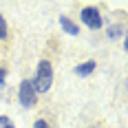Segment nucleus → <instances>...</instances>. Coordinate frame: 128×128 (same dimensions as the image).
Here are the masks:
<instances>
[{"mask_svg": "<svg viewBox=\"0 0 128 128\" xmlns=\"http://www.w3.org/2000/svg\"><path fill=\"white\" fill-rule=\"evenodd\" d=\"M104 29H106V38L110 40V42L124 40V38L128 36V31H126V22H110V24H106Z\"/></svg>", "mask_w": 128, "mask_h": 128, "instance_id": "5", "label": "nucleus"}, {"mask_svg": "<svg viewBox=\"0 0 128 128\" xmlns=\"http://www.w3.org/2000/svg\"><path fill=\"white\" fill-rule=\"evenodd\" d=\"M29 80H31V84H33V88H36L38 95H46V93H51L53 80H55L53 62H51V60H46V58L38 60V64H36V73H33V77H29Z\"/></svg>", "mask_w": 128, "mask_h": 128, "instance_id": "1", "label": "nucleus"}, {"mask_svg": "<svg viewBox=\"0 0 128 128\" xmlns=\"http://www.w3.org/2000/svg\"><path fill=\"white\" fill-rule=\"evenodd\" d=\"M86 128H106V126H102V124H90V126H86Z\"/></svg>", "mask_w": 128, "mask_h": 128, "instance_id": "12", "label": "nucleus"}, {"mask_svg": "<svg viewBox=\"0 0 128 128\" xmlns=\"http://www.w3.org/2000/svg\"><path fill=\"white\" fill-rule=\"evenodd\" d=\"M7 77H9V71H7V66H0V90L7 86Z\"/></svg>", "mask_w": 128, "mask_h": 128, "instance_id": "10", "label": "nucleus"}, {"mask_svg": "<svg viewBox=\"0 0 128 128\" xmlns=\"http://www.w3.org/2000/svg\"><path fill=\"white\" fill-rule=\"evenodd\" d=\"M31 128H53V126H51V122H49L46 117H38V119L31 124Z\"/></svg>", "mask_w": 128, "mask_h": 128, "instance_id": "8", "label": "nucleus"}, {"mask_svg": "<svg viewBox=\"0 0 128 128\" xmlns=\"http://www.w3.org/2000/svg\"><path fill=\"white\" fill-rule=\"evenodd\" d=\"M122 44H124V51H128V36H126L124 40H122Z\"/></svg>", "mask_w": 128, "mask_h": 128, "instance_id": "11", "label": "nucleus"}, {"mask_svg": "<svg viewBox=\"0 0 128 128\" xmlns=\"http://www.w3.org/2000/svg\"><path fill=\"white\" fill-rule=\"evenodd\" d=\"M77 18H80L77 24L86 26L88 31H102L104 26H106V18H104L102 9L95 7V4H86V7H82ZM82 26H80V29H82Z\"/></svg>", "mask_w": 128, "mask_h": 128, "instance_id": "2", "label": "nucleus"}, {"mask_svg": "<svg viewBox=\"0 0 128 128\" xmlns=\"http://www.w3.org/2000/svg\"><path fill=\"white\" fill-rule=\"evenodd\" d=\"M7 40H9V22L0 13V42H7Z\"/></svg>", "mask_w": 128, "mask_h": 128, "instance_id": "7", "label": "nucleus"}, {"mask_svg": "<svg viewBox=\"0 0 128 128\" xmlns=\"http://www.w3.org/2000/svg\"><path fill=\"white\" fill-rule=\"evenodd\" d=\"M0 128H16V122L9 115H0Z\"/></svg>", "mask_w": 128, "mask_h": 128, "instance_id": "9", "label": "nucleus"}, {"mask_svg": "<svg viewBox=\"0 0 128 128\" xmlns=\"http://www.w3.org/2000/svg\"><path fill=\"white\" fill-rule=\"evenodd\" d=\"M58 24H60V31L66 33V36H71V38H77L80 33H82V29L77 24V20H73L71 16H58Z\"/></svg>", "mask_w": 128, "mask_h": 128, "instance_id": "4", "label": "nucleus"}, {"mask_svg": "<svg viewBox=\"0 0 128 128\" xmlns=\"http://www.w3.org/2000/svg\"><path fill=\"white\" fill-rule=\"evenodd\" d=\"M95 68H97V62L95 60H84V62H77L73 66V75L80 77V80H86L95 73Z\"/></svg>", "mask_w": 128, "mask_h": 128, "instance_id": "6", "label": "nucleus"}, {"mask_svg": "<svg viewBox=\"0 0 128 128\" xmlns=\"http://www.w3.org/2000/svg\"><path fill=\"white\" fill-rule=\"evenodd\" d=\"M16 100H18V104H20L22 110H33V108L38 106L40 95L36 93V88H33V84H31L29 77L20 80V84H18V88H16Z\"/></svg>", "mask_w": 128, "mask_h": 128, "instance_id": "3", "label": "nucleus"}]
</instances>
